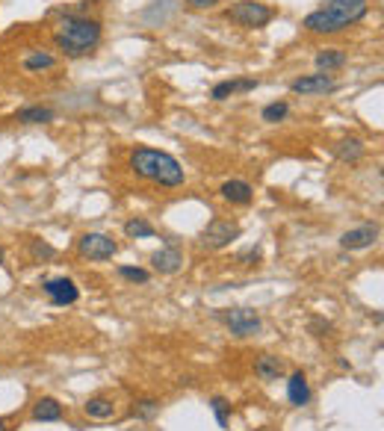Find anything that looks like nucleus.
Masks as SVG:
<instances>
[{
  "mask_svg": "<svg viewBox=\"0 0 384 431\" xmlns=\"http://www.w3.org/2000/svg\"><path fill=\"white\" fill-rule=\"evenodd\" d=\"M366 12H369V0H325V6L305 15L302 27L307 33L331 36V33H343L352 24L364 21Z\"/></svg>",
  "mask_w": 384,
  "mask_h": 431,
  "instance_id": "nucleus-1",
  "label": "nucleus"
},
{
  "mask_svg": "<svg viewBox=\"0 0 384 431\" xmlns=\"http://www.w3.org/2000/svg\"><path fill=\"white\" fill-rule=\"evenodd\" d=\"M101 24L86 15H65L53 27V41L65 56H89L98 45H101Z\"/></svg>",
  "mask_w": 384,
  "mask_h": 431,
  "instance_id": "nucleus-2",
  "label": "nucleus"
},
{
  "mask_svg": "<svg viewBox=\"0 0 384 431\" xmlns=\"http://www.w3.org/2000/svg\"><path fill=\"white\" fill-rule=\"evenodd\" d=\"M131 171L136 178H145L151 183L166 186V190L180 186L183 180H187V175H183V166L175 160L172 154L154 151V148H136L131 154Z\"/></svg>",
  "mask_w": 384,
  "mask_h": 431,
  "instance_id": "nucleus-3",
  "label": "nucleus"
},
{
  "mask_svg": "<svg viewBox=\"0 0 384 431\" xmlns=\"http://www.w3.org/2000/svg\"><path fill=\"white\" fill-rule=\"evenodd\" d=\"M227 18L237 21L239 27H249V30H260V27H266L275 18V12L266 4H258V0H239V4L231 6Z\"/></svg>",
  "mask_w": 384,
  "mask_h": 431,
  "instance_id": "nucleus-4",
  "label": "nucleus"
},
{
  "mask_svg": "<svg viewBox=\"0 0 384 431\" xmlns=\"http://www.w3.org/2000/svg\"><path fill=\"white\" fill-rule=\"evenodd\" d=\"M222 322L227 325V331H231L234 337H254L263 328V322H260V316L254 313V310H249V307H234V310H225L222 313Z\"/></svg>",
  "mask_w": 384,
  "mask_h": 431,
  "instance_id": "nucleus-5",
  "label": "nucleus"
},
{
  "mask_svg": "<svg viewBox=\"0 0 384 431\" xmlns=\"http://www.w3.org/2000/svg\"><path fill=\"white\" fill-rule=\"evenodd\" d=\"M77 251L83 257H89V260H112V257L119 254V246H116V239L107 237V234H83L77 239Z\"/></svg>",
  "mask_w": 384,
  "mask_h": 431,
  "instance_id": "nucleus-6",
  "label": "nucleus"
},
{
  "mask_svg": "<svg viewBox=\"0 0 384 431\" xmlns=\"http://www.w3.org/2000/svg\"><path fill=\"white\" fill-rule=\"evenodd\" d=\"M239 237V225L237 222H225V219H213L204 231H201V246L210 248V251H219L225 246H231V242Z\"/></svg>",
  "mask_w": 384,
  "mask_h": 431,
  "instance_id": "nucleus-7",
  "label": "nucleus"
},
{
  "mask_svg": "<svg viewBox=\"0 0 384 431\" xmlns=\"http://www.w3.org/2000/svg\"><path fill=\"white\" fill-rule=\"evenodd\" d=\"M41 290H45V296L51 298V305H56V307H68V305H74V301L80 298L77 284L71 278H48L45 284H41Z\"/></svg>",
  "mask_w": 384,
  "mask_h": 431,
  "instance_id": "nucleus-8",
  "label": "nucleus"
},
{
  "mask_svg": "<svg viewBox=\"0 0 384 431\" xmlns=\"http://www.w3.org/2000/svg\"><path fill=\"white\" fill-rule=\"evenodd\" d=\"M334 77L329 74V71H319V74H307V77H298L293 80L290 89L296 95H325V92H331L334 89Z\"/></svg>",
  "mask_w": 384,
  "mask_h": 431,
  "instance_id": "nucleus-9",
  "label": "nucleus"
},
{
  "mask_svg": "<svg viewBox=\"0 0 384 431\" xmlns=\"http://www.w3.org/2000/svg\"><path fill=\"white\" fill-rule=\"evenodd\" d=\"M378 239V225H361V227H352L340 237V246L346 251H361V248H369L373 242Z\"/></svg>",
  "mask_w": 384,
  "mask_h": 431,
  "instance_id": "nucleus-10",
  "label": "nucleus"
},
{
  "mask_svg": "<svg viewBox=\"0 0 384 431\" xmlns=\"http://www.w3.org/2000/svg\"><path fill=\"white\" fill-rule=\"evenodd\" d=\"M151 266L160 272V275H175L183 266V251L178 246H163L160 251L151 254Z\"/></svg>",
  "mask_w": 384,
  "mask_h": 431,
  "instance_id": "nucleus-11",
  "label": "nucleus"
},
{
  "mask_svg": "<svg viewBox=\"0 0 384 431\" xmlns=\"http://www.w3.org/2000/svg\"><path fill=\"white\" fill-rule=\"evenodd\" d=\"M287 399H290V405H296V408H305L307 402H310V387H307V376H305L302 369L290 372V381H287Z\"/></svg>",
  "mask_w": 384,
  "mask_h": 431,
  "instance_id": "nucleus-12",
  "label": "nucleus"
},
{
  "mask_svg": "<svg viewBox=\"0 0 384 431\" xmlns=\"http://www.w3.org/2000/svg\"><path fill=\"white\" fill-rule=\"evenodd\" d=\"M83 411H86L89 420H112V416H116V399H112V396H104V393H98V396L86 399Z\"/></svg>",
  "mask_w": 384,
  "mask_h": 431,
  "instance_id": "nucleus-13",
  "label": "nucleus"
},
{
  "mask_svg": "<svg viewBox=\"0 0 384 431\" xmlns=\"http://www.w3.org/2000/svg\"><path fill=\"white\" fill-rule=\"evenodd\" d=\"M219 195L225 201H231V204H251L254 190H251V183H246V180H225L219 186Z\"/></svg>",
  "mask_w": 384,
  "mask_h": 431,
  "instance_id": "nucleus-14",
  "label": "nucleus"
},
{
  "mask_svg": "<svg viewBox=\"0 0 384 431\" xmlns=\"http://www.w3.org/2000/svg\"><path fill=\"white\" fill-rule=\"evenodd\" d=\"M284 361L275 354H260L258 357V364H254V376H258L260 381H278L284 376Z\"/></svg>",
  "mask_w": 384,
  "mask_h": 431,
  "instance_id": "nucleus-15",
  "label": "nucleus"
},
{
  "mask_svg": "<svg viewBox=\"0 0 384 431\" xmlns=\"http://www.w3.org/2000/svg\"><path fill=\"white\" fill-rule=\"evenodd\" d=\"M254 89H258V80H225V83L213 86L210 98L213 100H227V98L237 95V92H254Z\"/></svg>",
  "mask_w": 384,
  "mask_h": 431,
  "instance_id": "nucleus-16",
  "label": "nucleus"
},
{
  "mask_svg": "<svg viewBox=\"0 0 384 431\" xmlns=\"http://www.w3.org/2000/svg\"><path fill=\"white\" fill-rule=\"evenodd\" d=\"M62 405L56 399H51V396H45V399H39L36 405H33V420L36 423H60L62 420Z\"/></svg>",
  "mask_w": 384,
  "mask_h": 431,
  "instance_id": "nucleus-17",
  "label": "nucleus"
},
{
  "mask_svg": "<svg viewBox=\"0 0 384 431\" xmlns=\"http://www.w3.org/2000/svg\"><path fill=\"white\" fill-rule=\"evenodd\" d=\"M56 119V112L51 107H24L15 112V121L18 124H48Z\"/></svg>",
  "mask_w": 384,
  "mask_h": 431,
  "instance_id": "nucleus-18",
  "label": "nucleus"
},
{
  "mask_svg": "<svg viewBox=\"0 0 384 431\" xmlns=\"http://www.w3.org/2000/svg\"><path fill=\"white\" fill-rule=\"evenodd\" d=\"M21 65H24V71H30V74H36V71H51L56 65V56L48 51H36V53H27Z\"/></svg>",
  "mask_w": 384,
  "mask_h": 431,
  "instance_id": "nucleus-19",
  "label": "nucleus"
},
{
  "mask_svg": "<svg viewBox=\"0 0 384 431\" xmlns=\"http://www.w3.org/2000/svg\"><path fill=\"white\" fill-rule=\"evenodd\" d=\"M334 151H337V157H340L343 163H358L366 148H364L361 139H343V142H337Z\"/></svg>",
  "mask_w": 384,
  "mask_h": 431,
  "instance_id": "nucleus-20",
  "label": "nucleus"
},
{
  "mask_svg": "<svg viewBox=\"0 0 384 431\" xmlns=\"http://www.w3.org/2000/svg\"><path fill=\"white\" fill-rule=\"evenodd\" d=\"M124 234L131 239H151V237H157L154 225L148 219H142V216H136V219H131V222H124Z\"/></svg>",
  "mask_w": 384,
  "mask_h": 431,
  "instance_id": "nucleus-21",
  "label": "nucleus"
},
{
  "mask_svg": "<svg viewBox=\"0 0 384 431\" xmlns=\"http://www.w3.org/2000/svg\"><path fill=\"white\" fill-rule=\"evenodd\" d=\"M346 65V53L337 51V48H329V51H319L317 53V68L319 71H334V68H343Z\"/></svg>",
  "mask_w": 384,
  "mask_h": 431,
  "instance_id": "nucleus-22",
  "label": "nucleus"
},
{
  "mask_svg": "<svg viewBox=\"0 0 384 431\" xmlns=\"http://www.w3.org/2000/svg\"><path fill=\"white\" fill-rule=\"evenodd\" d=\"M287 116H290V107L284 104V100H275V104L263 107V112H260V119H263L266 124H278V121H284Z\"/></svg>",
  "mask_w": 384,
  "mask_h": 431,
  "instance_id": "nucleus-23",
  "label": "nucleus"
},
{
  "mask_svg": "<svg viewBox=\"0 0 384 431\" xmlns=\"http://www.w3.org/2000/svg\"><path fill=\"white\" fill-rule=\"evenodd\" d=\"M133 416H139V420H154V416L160 413V402L157 399H139L133 402Z\"/></svg>",
  "mask_w": 384,
  "mask_h": 431,
  "instance_id": "nucleus-24",
  "label": "nucleus"
},
{
  "mask_svg": "<svg viewBox=\"0 0 384 431\" xmlns=\"http://www.w3.org/2000/svg\"><path fill=\"white\" fill-rule=\"evenodd\" d=\"M119 278L131 281V284H148L151 281V272L148 269H139V266H119Z\"/></svg>",
  "mask_w": 384,
  "mask_h": 431,
  "instance_id": "nucleus-25",
  "label": "nucleus"
},
{
  "mask_svg": "<svg viewBox=\"0 0 384 431\" xmlns=\"http://www.w3.org/2000/svg\"><path fill=\"white\" fill-rule=\"evenodd\" d=\"M30 254H33V260H51V257L56 254V248L45 239H33L30 242Z\"/></svg>",
  "mask_w": 384,
  "mask_h": 431,
  "instance_id": "nucleus-26",
  "label": "nucleus"
},
{
  "mask_svg": "<svg viewBox=\"0 0 384 431\" xmlns=\"http://www.w3.org/2000/svg\"><path fill=\"white\" fill-rule=\"evenodd\" d=\"M210 408H213V413H216V423L225 428L227 425V416H231V405H227L222 396H213L210 399Z\"/></svg>",
  "mask_w": 384,
  "mask_h": 431,
  "instance_id": "nucleus-27",
  "label": "nucleus"
},
{
  "mask_svg": "<svg viewBox=\"0 0 384 431\" xmlns=\"http://www.w3.org/2000/svg\"><path fill=\"white\" fill-rule=\"evenodd\" d=\"M310 331H319L317 337H325V334L331 331V325H329V322H319V319H314V322H310Z\"/></svg>",
  "mask_w": 384,
  "mask_h": 431,
  "instance_id": "nucleus-28",
  "label": "nucleus"
},
{
  "mask_svg": "<svg viewBox=\"0 0 384 431\" xmlns=\"http://www.w3.org/2000/svg\"><path fill=\"white\" fill-rule=\"evenodd\" d=\"M187 4L192 6V9H213L219 4V0H187Z\"/></svg>",
  "mask_w": 384,
  "mask_h": 431,
  "instance_id": "nucleus-29",
  "label": "nucleus"
},
{
  "mask_svg": "<svg viewBox=\"0 0 384 431\" xmlns=\"http://www.w3.org/2000/svg\"><path fill=\"white\" fill-rule=\"evenodd\" d=\"M237 260H239V263H251V260H260V248H251V251H246V254H239Z\"/></svg>",
  "mask_w": 384,
  "mask_h": 431,
  "instance_id": "nucleus-30",
  "label": "nucleus"
},
{
  "mask_svg": "<svg viewBox=\"0 0 384 431\" xmlns=\"http://www.w3.org/2000/svg\"><path fill=\"white\" fill-rule=\"evenodd\" d=\"M0 431H12V428H9V423H6V420H0Z\"/></svg>",
  "mask_w": 384,
  "mask_h": 431,
  "instance_id": "nucleus-31",
  "label": "nucleus"
},
{
  "mask_svg": "<svg viewBox=\"0 0 384 431\" xmlns=\"http://www.w3.org/2000/svg\"><path fill=\"white\" fill-rule=\"evenodd\" d=\"M6 260V251H4V246H0V263H4Z\"/></svg>",
  "mask_w": 384,
  "mask_h": 431,
  "instance_id": "nucleus-32",
  "label": "nucleus"
}]
</instances>
